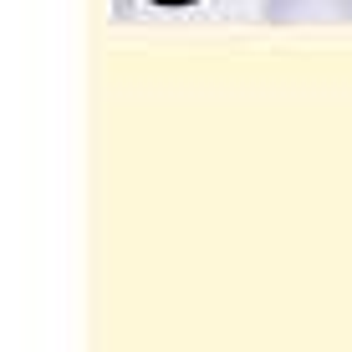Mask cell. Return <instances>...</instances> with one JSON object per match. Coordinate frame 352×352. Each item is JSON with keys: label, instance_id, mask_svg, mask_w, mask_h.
Masks as SVG:
<instances>
[{"label": "cell", "instance_id": "6da1fadb", "mask_svg": "<svg viewBox=\"0 0 352 352\" xmlns=\"http://www.w3.org/2000/svg\"><path fill=\"white\" fill-rule=\"evenodd\" d=\"M271 26H352V0H261Z\"/></svg>", "mask_w": 352, "mask_h": 352}]
</instances>
